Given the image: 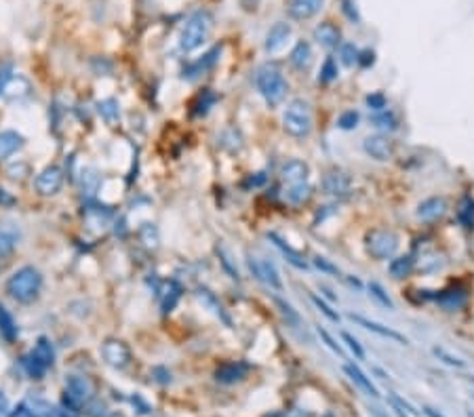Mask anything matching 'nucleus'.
Instances as JSON below:
<instances>
[{
    "instance_id": "35",
    "label": "nucleus",
    "mask_w": 474,
    "mask_h": 417,
    "mask_svg": "<svg viewBox=\"0 0 474 417\" xmlns=\"http://www.w3.org/2000/svg\"><path fill=\"white\" fill-rule=\"evenodd\" d=\"M443 266H445V264L439 262V253H426V255H421V262H419L421 272L432 274V272H439Z\"/></svg>"
},
{
    "instance_id": "54",
    "label": "nucleus",
    "mask_w": 474,
    "mask_h": 417,
    "mask_svg": "<svg viewBox=\"0 0 474 417\" xmlns=\"http://www.w3.org/2000/svg\"><path fill=\"white\" fill-rule=\"evenodd\" d=\"M9 413V405H7V398L3 396V392H0V417H7Z\"/></svg>"
},
{
    "instance_id": "43",
    "label": "nucleus",
    "mask_w": 474,
    "mask_h": 417,
    "mask_svg": "<svg viewBox=\"0 0 474 417\" xmlns=\"http://www.w3.org/2000/svg\"><path fill=\"white\" fill-rule=\"evenodd\" d=\"M432 352H434V356L437 358H441L445 364H449V367H466V362L462 360V358H457V356H453V354H449L447 350H443V348H432Z\"/></svg>"
},
{
    "instance_id": "48",
    "label": "nucleus",
    "mask_w": 474,
    "mask_h": 417,
    "mask_svg": "<svg viewBox=\"0 0 474 417\" xmlns=\"http://www.w3.org/2000/svg\"><path fill=\"white\" fill-rule=\"evenodd\" d=\"M319 335L325 339V344H327V346H329L335 354H340V356H342V346H340V344H335V339L331 337V333H329L327 329H321V327H319Z\"/></svg>"
},
{
    "instance_id": "17",
    "label": "nucleus",
    "mask_w": 474,
    "mask_h": 417,
    "mask_svg": "<svg viewBox=\"0 0 474 417\" xmlns=\"http://www.w3.org/2000/svg\"><path fill=\"white\" fill-rule=\"evenodd\" d=\"M308 175H310V167L304 163V161H287L281 169V177L287 186H295V184H304L308 181Z\"/></svg>"
},
{
    "instance_id": "57",
    "label": "nucleus",
    "mask_w": 474,
    "mask_h": 417,
    "mask_svg": "<svg viewBox=\"0 0 474 417\" xmlns=\"http://www.w3.org/2000/svg\"><path fill=\"white\" fill-rule=\"evenodd\" d=\"M321 291H323V293H325V295H327L329 299H335V295H331V291H329V289H325V287H323Z\"/></svg>"
},
{
    "instance_id": "2",
    "label": "nucleus",
    "mask_w": 474,
    "mask_h": 417,
    "mask_svg": "<svg viewBox=\"0 0 474 417\" xmlns=\"http://www.w3.org/2000/svg\"><path fill=\"white\" fill-rule=\"evenodd\" d=\"M211 30H213V17H211V13L204 9L194 11L182 28L179 48L184 53H192V51H196L198 46H202L207 42Z\"/></svg>"
},
{
    "instance_id": "21",
    "label": "nucleus",
    "mask_w": 474,
    "mask_h": 417,
    "mask_svg": "<svg viewBox=\"0 0 474 417\" xmlns=\"http://www.w3.org/2000/svg\"><path fill=\"white\" fill-rule=\"evenodd\" d=\"M437 303L445 310H459L466 301H468V291L462 287H453V289H445L441 291L437 297Z\"/></svg>"
},
{
    "instance_id": "23",
    "label": "nucleus",
    "mask_w": 474,
    "mask_h": 417,
    "mask_svg": "<svg viewBox=\"0 0 474 417\" xmlns=\"http://www.w3.org/2000/svg\"><path fill=\"white\" fill-rule=\"evenodd\" d=\"M323 9V0H291L289 13L295 19H310Z\"/></svg>"
},
{
    "instance_id": "45",
    "label": "nucleus",
    "mask_w": 474,
    "mask_h": 417,
    "mask_svg": "<svg viewBox=\"0 0 474 417\" xmlns=\"http://www.w3.org/2000/svg\"><path fill=\"white\" fill-rule=\"evenodd\" d=\"M342 339L348 344V348H350V352L358 358V360H365V350H362V346L358 344V339L352 335V333H348V331H342Z\"/></svg>"
},
{
    "instance_id": "13",
    "label": "nucleus",
    "mask_w": 474,
    "mask_h": 417,
    "mask_svg": "<svg viewBox=\"0 0 474 417\" xmlns=\"http://www.w3.org/2000/svg\"><path fill=\"white\" fill-rule=\"evenodd\" d=\"M445 213H447V200L441 198V196L426 198L424 202H419L417 208H415V215H417L421 222H437V220L443 218Z\"/></svg>"
},
{
    "instance_id": "12",
    "label": "nucleus",
    "mask_w": 474,
    "mask_h": 417,
    "mask_svg": "<svg viewBox=\"0 0 474 417\" xmlns=\"http://www.w3.org/2000/svg\"><path fill=\"white\" fill-rule=\"evenodd\" d=\"M362 150L371 156L374 161H390L394 156V143L386 137V135H369L365 141H362Z\"/></svg>"
},
{
    "instance_id": "50",
    "label": "nucleus",
    "mask_w": 474,
    "mask_h": 417,
    "mask_svg": "<svg viewBox=\"0 0 474 417\" xmlns=\"http://www.w3.org/2000/svg\"><path fill=\"white\" fill-rule=\"evenodd\" d=\"M13 204H17V198L5 188H0V206H13Z\"/></svg>"
},
{
    "instance_id": "59",
    "label": "nucleus",
    "mask_w": 474,
    "mask_h": 417,
    "mask_svg": "<svg viewBox=\"0 0 474 417\" xmlns=\"http://www.w3.org/2000/svg\"><path fill=\"white\" fill-rule=\"evenodd\" d=\"M110 417H125V415H123V413H112Z\"/></svg>"
},
{
    "instance_id": "41",
    "label": "nucleus",
    "mask_w": 474,
    "mask_h": 417,
    "mask_svg": "<svg viewBox=\"0 0 474 417\" xmlns=\"http://www.w3.org/2000/svg\"><path fill=\"white\" fill-rule=\"evenodd\" d=\"M374 125L376 127H380V129H396V116L392 114V112H386V110H382V112H378L374 118Z\"/></svg>"
},
{
    "instance_id": "51",
    "label": "nucleus",
    "mask_w": 474,
    "mask_h": 417,
    "mask_svg": "<svg viewBox=\"0 0 474 417\" xmlns=\"http://www.w3.org/2000/svg\"><path fill=\"white\" fill-rule=\"evenodd\" d=\"M11 66L7 64V66H3V68H0V95H3V89H5V85L11 80Z\"/></svg>"
},
{
    "instance_id": "30",
    "label": "nucleus",
    "mask_w": 474,
    "mask_h": 417,
    "mask_svg": "<svg viewBox=\"0 0 474 417\" xmlns=\"http://www.w3.org/2000/svg\"><path fill=\"white\" fill-rule=\"evenodd\" d=\"M274 301H276V305H279V310H281L283 319L287 321V327H291V329H301V327H304V321H301V317H299V312H297L289 301H285L283 297H274Z\"/></svg>"
},
{
    "instance_id": "8",
    "label": "nucleus",
    "mask_w": 474,
    "mask_h": 417,
    "mask_svg": "<svg viewBox=\"0 0 474 417\" xmlns=\"http://www.w3.org/2000/svg\"><path fill=\"white\" fill-rule=\"evenodd\" d=\"M101 356L114 369H127L131 364V348L121 339H105L101 346Z\"/></svg>"
},
{
    "instance_id": "44",
    "label": "nucleus",
    "mask_w": 474,
    "mask_h": 417,
    "mask_svg": "<svg viewBox=\"0 0 474 417\" xmlns=\"http://www.w3.org/2000/svg\"><path fill=\"white\" fill-rule=\"evenodd\" d=\"M358 121H360L358 112L348 110V112H344V114L337 118V127H340V129H344V131H350V129H354V127L358 125Z\"/></svg>"
},
{
    "instance_id": "52",
    "label": "nucleus",
    "mask_w": 474,
    "mask_h": 417,
    "mask_svg": "<svg viewBox=\"0 0 474 417\" xmlns=\"http://www.w3.org/2000/svg\"><path fill=\"white\" fill-rule=\"evenodd\" d=\"M374 57H376V55L371 53V51H365V53H358V64L367 68L369 64H374Z\"/></svg>"
},
{
    "instance_id": "32",
    "label": "nucleus",
    "mask_w": 474,
    "mask_h": 417,
    "mask_svg": "<svg viewBox=\"0 0 474 417\" xmlns=\"http://www.w3.org/2000/svg\"><path fill=\"white\" fill-rule=\"evenodd\" d=\"M457 220L464 228H472L474 224V200L472 196H464L457 204Z\"/></svg>"
},
{
    "instance_id": "49",
    "label": "nucleus",
    "mask_w": 474,
    "mask_h": 417,
    "mask_svg": "<svg viewBox=\"0 0 474 417\" xmlns=\"http://www.w3.org/2000/svg\"><path fill=\"white\" fill-rule=\"evenodd\" d=\"M218 253H220V257H222V262H224L226 270L230 272V276L238 281V270H234V268H232V264H230V255H228V253H226L224 249H218Z\"/></svg>"
},
{
    "instance_id": "55",
    "label": "nucleus",
    "mask_w": 474,
    "mask_h": 417,
    "mask_svg": "<svg viewBox=\"0 0 474 417\" xmlns=\"http://www.w3.org/2000/svg\"><path fill=\"white\" fill-rule=\"evenodd\" d=\"M240 3H243V7H245L247 11H251V9H255V7H257L259 0H240Z\"/></svg>"
},
{
    "instance_id": "24",
    "label": "nucleus",
    "mask_w": 474,
    "mask_h": 417,
    "mask_svg": "<svg viewBox=\"0 0 474 417\" xmlns=\"http://www.w3.org/2000/svg\"><path fill=\"white\" fill-rule=\"evenodd\" d=\"M289 62H291V66H293L295 70H299V72L308 70V68L312 66V48H310V44L304 42V40H299V42L293 46V51H291Z\"/></svg>"
},
{
    "instance_id": "40",
    "label": "nucleus",
    "mask_w": 474,
    "mask_h": 417,
    "mask_svg": "<svg viewBox=\"0 0 474 417\" xmlns=\"http://www.w3.org/2000/svg\"><path fill=\"white\" fill-rule=\"evenodd\" d=\"M310 299H312V303H314L316 308H319V310L323 312V314H325V317H327V319H329L331 323H340V314H337V312H335V310H331V305H329L327 301H323V299H321L319 295H314V293L310 295Z\"/></svg>"
},
{
    "instance_id": "37",
    "label": "nucleus",
    "mask_w": 474,
    "mask_h": 417,
    "mask_svg": "<svg viewBox=\"0 0 474 417\" xmlns=\"http://www.w3.org/2000/svg\"><path fill=\"white\" fill-rule=\"evenodd\" d=\"M196 295H198V299H200L202 303H207V305H211V308H213V312H216L218 317H222L226 323H230V321L224 317V310H222V305L218 303V299H216V295H213V293H209L207 289H198V293H196Z\"/></svg>"
},
{
    "instance_id": "46",
    "label": "nucleus",
    "mask_w": 474,
    "mask_h": 417,
    "mask_svg": "<svg viewBox=\"0 0 474 417\" xmlns=\"http://www.w3.org/2000/svg\"><path fill=\"white\" fill-rule=\"evenodd\" d=\"M367 106L371 108V110H376V112H382V110H386V97H384V93H371V95H367Z\"/></svg>"
},
{
    "instance_id": "7",
    "label": "nucleus",
    "mask_w": 474,
    "mask_h": 417,
    "mask_svg": "<svg viewBox=\"0 0 474 417\" xmlns=\"http://www.w3.org/2000/svg\"><path fill=\"white\" fill-rule=\"evenodd\" d=\"M247 264H249V270L253 272V276L263 283V285H268L270 289L274 291H283V281H281V274L276 270V266L270 262V259L266 257H257V255H249L247 257Z\"/></svg>"
},
{
    "instance_id": "42",
    "label": "nucleus",
    "mask_w": 474,
    "mask_h": 417,
    "mask_svg": "<svg viewBox=\"0 0 474 417\" xmlns=\"http://www.w3.org/2000/svg\"><path fill=\"white\" fill-rule=\"evenodd\" d=\"M335 78H337V64H335L331 57H327L325 64H323V68H321L319 80H321V82H333Z\"/></svg>"
},
{
    "instance_id": "53",
    "label": "nucleus",
    "mask_w": 474,
    "mask_h": 417,
    "mask_svg": "<svg viewBox=\"0 0 474 417\" xmlns=\"http://www.w3.org/2000/svg\"><path fill=\"white\" fill-rule=\"evenodd\" d=\"M257 177H249V181H247V186H261L263 181H266V173H255Z\"/></svg>"
},
{
    "instance_id": "58",
    "label": "nucleus",
    "mask_w": 474,
    "mask_h": 417,
    "mask_svg": "<svg viewBox=\"0 0 474 417\" xmlns=\"http://www.w3.org/2000/svg\"><path fill=\"white\" fill-rule=\"evenodd\" d=\"M371 413H374L376 417H386V415H384V413H382L380 409H371Z\"/></svg>"
},
{
    "instance_id": "39",
    "label": "nucleus",
    "mask_w": 474,
    "mask_h": 417,
    "mask_svg": "<svg viewBox=\"0 0 474 417\" xmlns=\"http://www.w3.org/2000/svg\"><path fill=\"white\" fill-rule=\"evenodd\" d=\"M369 293H371V297L374 299H378L384 308H388V310H394V303H392V299L388 297V293L384 291V287L382 285H378V283H371L369 285Z\"/></svg>"
},
{
    "instance_id": "20",
    "label": "nucleus",
    "mask_w": 474,
    "mask_h": 417,
    "mask_svg": "<svg viewBox=\"0 0 474 417\" xmlns=\"http://www.w3.org/2000/svg\"><path fill=\"white\" fill-rule=\"evenodd\" d=\"M26 143L24 135L17 131H0V161H7L17 150H21Z\"/></svg>"
},
{
    "instance_id": "15",
    "label": "nucleus",
    "mask_w": 474,
    "mask_h": 417,
    "mask_svg": "<svg viewBox=\"0 0 474 417\" xmlns=\"http://www.w3.org/2000/svg\"><path fill=\"white\" fill-rule=\"evenodd\" d=\"M249 369H251V367H249L247 362H243V360L224 362L222 367L216 371V380H218L220 384H236V382H240V380L247 378Z\"/></svg>"
},
{
    "instance_id": "5",
    "label": "nucleus",
    "mask_w": 474,
    "mask_h": 417,
    "mask_svg": "<svg viewBox=\"0 0 474 417\" xmlns=\"http://www.w3.org/2000/svg\"><path fill=\"white\" fill-rule=\"evenodd\" d=\"M283 127L291 137L304 139L310 135L312 131V110H310V103L304 99H293L285 114H283Z\"/></svg>"
},
{
    "instance_id": "22",
    "label": "nucleus",
    "mask_w": 474,
    "mask_h": 417,
    "mask_svg": "<svg viewBox=\"0 0 474 417\" xmlns=\"http://www.w3.org/2000/svg\"><path fill=\"white\" fill-rule=\"evenodd\" d=\"M344 371H346V375L367 394V396H371V398H380V392H378V388L371 384V380H369L358 367H356V364H352V362H346L344 364Z\"/></svg>"
},
{
    "instance_id": "11",
    "label": "nucleus",
    "mask_w": 474,
    "mask_h": 417,
    "mask_svg": "<svg viewBox=\"0 0 474 417\" xmlns=\"http://www.w3.org/2000/svg\"><path fill=\"white\" fill-rule=\"evenodd\" d=\"M13 417H68V415L62 409L46 402V400L32 398V400L21 402Z\"/></svg>"
},
{
    "instance_id": "9",
    "label": "nucleus",
    "mask_w": 474,
    "mask_h": 417,
    "mask_svg": "<svg viewBox=\"0 0 474 417\" xmlns=\"http://www.w3.org/2000/svg\"><path fill=\"white\" fill-rule=\"evenodd\" d=\"M34 186L42 196H55L64 186V171L58 165H49L36 175Z\"/></svg>"
},
{
    "instance_id": "27",
    "label": "nucleus",
    "mask_w": 474,
    "mask_h": 417,
    "mask_svg": "<svg viewBox=\"0 0 474 417\" xmlns=\"http://www.w3.org/2000/svg\"><path fill=\"white\" fill-rule=\"evenodd\" d=\"M220 53H222V46H216L213 51H209V53H207L202 60H198V62L192 64L188 70H184V78H196V76H200L202 72H207L211 66H213V64L218 62Z\"/></svg>"
},
{
    "instance_id": "60",
    "label": "nucleus",
    "mask_w": 474,
    "mask_h": 417,
    "mask_svg": "<svg viewBox=\"0 0 474 417\" xmlns=\"http://www.w3.org/2000/svg\"><path fill=\"white\" fill-rule=\"evenodd\" d=\"M468 417H474V413H472V411H470V413H468Z\"/></svg>"
},
{
    "instance_id": "1",
    "label": "nucleus",
    "mask_w": 474,
    "mask_h": 417,
    "mask_svg": "<svg viewBox=\"0 0 474 417\" xmlns=\"http://www.w3.org/2000/svg\"><path fill=\"white\" fill-rule=\"evenodd\" d=\"M255 85H257V91L261 93V97L266 99V103L272 108L279 106L289 91L283 70L276 64H263L255 74Z\"/></svg>"
},
{
    "instance_id": "4",
    "label": "nucleus",
    "mask_w": 474,
    "mask_h": 417,
    "mask_svg": "<svg viewBox=\"0 0 474 417\" xmlns=\"http://www.w3.org/2000/svg\"><path fill=\"white\" fill-rule=\"evenodd\" d=\"M53 360H55V350H53V346L46 337H40L36 341V346L21 358V369L32 380H40L53 367Z\"/></svg>"
},
{
    "instance_id": "33",
    "label": "nucleus",
    "mask_w": 474,
    "mask_h": 417,
    "mask_svg": "<svg viewBox=\"0 0 474 417\" xmlns=\"http://www.w3.org/2000/svg\"><path fill=\"white\" fill-rule=\"evenodd\" d=\"M312 194V188L308 186V181L304 184H295V186H287V192H285V198L291 202V204H304Z\"/></svg>"
},
{
    "instance_id": "34",
    "label": "nucleus",
    "mask_w": 474,
    "mask_h": 417,
    "mask_svg": "<svg viewBox=\"0 0 474 417\" xmlns=\"http://www.w3.org/2000/svg\"><path fill=\"white\" fill-rule=\"evenodd\" d=\"M216 103H218V95L213 93V91H202V95L198 97V103H196V110H194V114L196 116H200V114H207L209 112V108L211 106H216Z\"/></svg>"
},
{
    "instance_id": "19",
    "label": "nucleus",
    "mask_w": 474,
    "mask_h": 417,
    "mask_svg": "<svg viewBox=\"0 0 474 417\" xmlns=\"http://www.w3.org/2000/svg\"><path fill=\"white\" fill-rule=\"evenodd\" d=\"M289 36H291V26L285 24V21H279L266 34V44H263V46H266L268 53H276L279 48H283L287 44Z\"/></svg>"
},
{
    "instance_id": "10",
    "label": "nucleus",
    "mask_w": 474,
    "mask_h": 417,
    "mask_svg": "<svg viewBox=\"0 0 474 417\" xmlns=\"http://www.w3.org/2000/svg\"><path fill=\"white\" fill-rule=\"evenodd\" d=\"M93 384L85 375H68L66 380V396L72 405H85L93 398Z\"/></svg>"
},
{
    "instance_id": "56",
    "label": "nucleus",
    "mask_w": 474,
    "mask_h": 417,
    "mask_svg": "<svg viewBox=\"0 0 474 417\" xmlns=\"http://www.w3.org/2000/svg\"><path fill=\"white\" fill-rule=\"evenodd\" d=\"M424 415H426V417H443V415H441V413H437L432 407H424Z\"/></svg>"
},
{
    "instance_id": "29",
    "label": "nucleus",
    "mask_w": 474,
    "mask_h": 417,
    "mask_svg": "<svg viewBox=\"0 0 474 417\" xmlns=\"http://www.w3.org/2000/svg\"><path fill=\"white\" fill-rule=\"evenodd\" d=\"M17 238H19V234H17L15 228H11L7 224L0 226V259H7L13 253V249L17 245Z\"/></svg>"
},
{
    "instance_id": "16",
    "label": "nucleus",
    "mask_w": 474,
    "mask_h": 417,
    "mask_svg": "<svg viewBox=\"0 0 474 417\" xmlns=\"http://www.w3.org/2000/svg\"><path fill=\"white\" fill-rule=\"evenodd\" d=\"M350 321L358 323V325H360V327H365L367 331L378 333L380 337L392 339V341H396V344H403V346H407V344H409V339H407L403 333H398V331H394V329H388V327H384V325H380V323H376V321H369V319H365V317H358V314H350Z\"/></svg>"
},
{
    "instance_id": "38",
    "label": "nucleus",
    "mask_w": 474,
    "mask_h": 417,
    "mask_svg": "<svg viewBox=\"0 0 474 417\" xmlns=\"http://www.w3.org/2000/svg\"><path fill=\"white\" fill-rule=\"evenodd\" d=\"M340 57H342V64L348 66V68L354 66V64H358V51H356V46L350 44V42L342 44L340 46Z\"/></svg>"
},
{
    "instance_id": "25",
    "label": "nucleus",
    "mask_w": 474,
    "mask_h": 417,
    "mask_svg": "<svg viewBox=\"0 0 474 417\" xmlns=\"http://www.w3.org/2000/svg\"><path fill=\"white\" fill-rule=\"evenodd\" d=\"M268 240H272V245L279 247V249L283 251V255L287 257V262H289L291 266H295V268H299V270H308V264L301 259V255H299L295 249H291L276 232H268Z\"/></svg>"
},
{
    "instance_id": "61",
    "label": "nucleus",
    "mask_w": 474,
    "mask_h": 417,
    "mask_svg": "<svg viewBox=\"0 0 474 417\" xmlns=\"http://www.w3.org/2000/svg\"><path fill=\"white\" fill-rule=\"evenodd\" d=\"M274 417H276V415H274Z\"/></svg>"
},
{
    "instance_id": "31",
    "label": "nucleus",
    "mask_w": 474,
    "mask_h": 417,
    "mask_svg": "<svg viewBox=\"0 0 474 417\" xmlns=\"http://www.w3.org/2000/svg\"><path fill=\"white\" fill-rule=\"evenodd\" d=\"M413 270H415V259L411 255H403L390 262V274L394 278H407Z\"/></svg>"
},
{
    "instance_id": "47",
    "label": "nucleus",
    "mask_w": 474,
    "mask_h": 417,
    "mask_svg": "<svg viewBox=\"0 0 474 417\" xmlns=\"http://www.w3.org/2000/svg\"><path fill=\"white\" fill-rule=\"evenodd\" d=\"M314 266L319 268L321 272H327V274H333V276H340V270H337V266H333L329 259H325V257H314Z\"/></svg>"
},
{
    "instance_id": "3",
    "label": "nucleus",
    "mask_w": 474,
    "mask_h": 417,
    "mask_svg": "<svg viewBox=\"0 0 474 417\" xmlns=\"http://www.w3.org/2000/svg\"><path fill=\"white\" fill-rule=\"evenodd\" d=\"M40 289H42V274L34 266H24L15 270L7 281V293L19 303L34 301Z\"/></svg>"
},
{
    "instance_id": "6",
    "label": "nucleus",
    "mask_w": 474,
    "mask_h": 417,
    "mask_svg": "<svg viewBox=\"0 0 474 417\" xmlns=\"http://www.w3.org/2000/svg\"><path fill=\"white\" fill-rule=\"evenodd\" d=\"M398 249V236L390 230H371L367 234V251L376 259H388Z\"/></svg>"
},
{
    "instance_id": "18",
    "label": "nucleus",
    "mask_w": 474,
    "mask_h": 417,
    "mask_svg": "<svg viewBox=\"0 0 474 417\" xmlns=\"http://www.w3.org/2000/svg\"><path fill=\"white\" fill-rule=\"evenodd\" d=\"M158 299H161V308H163V314H169V312L177 305L179 297H182V287L175 281H165L161 287L156 289Z\"/></svg>"
},
{
    "instance_id": "14",
    "label": "nucleus",
    "mask_w": 474,
    "mask_h": 417,
    "mask_svg": "<svg viewBox=\"0 0 474 417\" xmlns=\"http://www.w3.org/2000/svg\"><path fill=\"white\" fill-rule=\"evenodd\" d=\"M323 190L335 198H346L352 190V181L342 171H329L323 179Z\"/></svg>"
},
{
    "instance_id": "26",
    "label": "nucleus",
    "mask_w": 474,
    "mask_h": 417,
    "mask_svg": "<svg viewBox=\"0 0 474 417\" xmlns=\"http://www.w3.org/2000/svg\"><path fill=\"white\" fill-rule=\"evenodd\" d=\"M314 38L319 40V44L325 46V48H335V46L340 44V30H337L333 24L325 21V24H321V26H316Z\"/></svg>"
},
{
    "instance_id": "28",
    "label": "nucleus",
    "mask_w": 474,
    "mask_h": 417,
    "mask_svg": "<svg viewBox=\"0 0 474 417\" xmlns=\"http://www.w3.org/2000/svg\"><path fill=\"white\" fill-rule=\"evenodd\" d=\"M0 335H3L5 341H15L17 335H19V329H17V323L13 319L11 312L0 303Z\"/></svg>"
},
{
    "instance_id": "36",
    "label": "nucleus",
    "mask_w": 474,
    "mask_h": 417,
    "mask_svg": "<svg viewBox=\"0 0 474 417\" xmlns=\"http://www.w3.org/2000/svg\"><path fill=\"white\" fill-rule=\"evenodd\" d=\"M99 112H101V116L108 121V123H112V121H116L119 118V103H116V99H105V101H101L99 103Z\"/></svg>"
}]
</instances>
